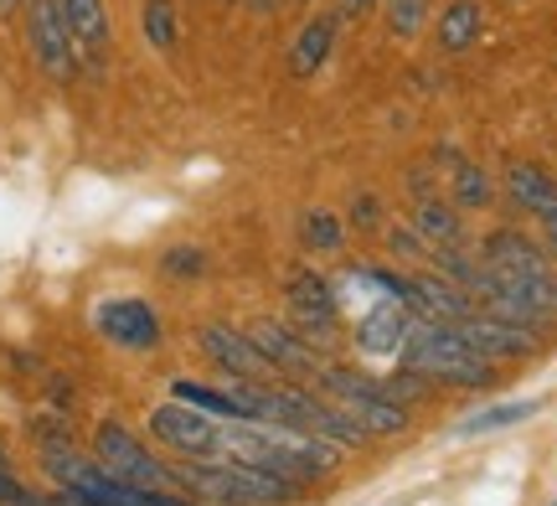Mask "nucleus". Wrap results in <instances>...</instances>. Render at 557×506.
<instances>
[{
  "mask_svg": "<svg viewBox=\"0 0 557 506\" xmlns=\"http://www.w3.org/2000/svg\"><path fill=\"white\" fill-rule=\"evenodd\" d=\"M176 481L186 496L207 506H289L299 502V481L243 460H181Z\"/></svg>",
  "mask_w": 557,
  "mask_h": 506,
  "instance_id": "1",
  "label": "nucleus"
},
{
  "mask_svg": "<svg viewBox=\"0 0 557 506\" xmlns=\"http://www.w3.org/2000/svg\"><path fill=\"white\" fill-rule=\"evenodd\" d=\"M398 357L408 372L429 378V383H449V387H491L496 383L491 357H480L449 321H413V336H408V346H403Z\"/></svg>",
  "mask_w": 557,
  "mask_h": 506,
  "instance_id": "2",
  "label": "nucleus"
},
{
  "mask_svg": "<svg viewBox=\"0 0 557 506\" xmlns=\"http://www.w3.org/2000/svg\"><path fill=\"white\" fill-rule=\"evenodd\" d=\"M310 387H320L325 398H336V404L361 424L367 440H372V434H403V429H408V408L393 404V398L382 393L377 378H357V372H346V367L325 362Z\"/></svg>",
  "mask_w": 557,
  "mask_h": 506,
  "instance_id": "3",
  "label": "nucleus"
},
{
  "mask_svg": "<svg viewBox=\"0 0 557 506\" xmlns=\"http://www.w3.org/2000/svg\"><path fill=\"white\" fill-rule=\"evenodd\" d=\"M94 455H99L120 481H129V486H139V491H181L176 466H165L156 449H145L135 434L124 424H114V419H103V424L94 429Z\"/></svg>",
  "mask_w": 557,
  "mask_h": 506,
  "instance_id": "4",
  "label": "nucleus"
},
{
  "mask_svg": "<svg viewBox=\"0 0 557 506\" xmlns=\"http://www.w3.org/2000/svg\"><path fill=\"white\" fill-rule=\"evenodd\" d=\"M150 440L181 460H222V419L181 404V398L150 408Z\"/></svg>",
  "mask_w": 557,
  "mask_h": 506,
  "instance_id": "5",
  "label": "nucleus"
},
{
  "mask_svg": "<svg viewBox=\"0 0 557 506\" xmlns=\"http://www.w3.org/2000/svg\"><path fill=\"white\" fill-rule=\"evenodd\" d=\"M26 47H32L37 67L52 83L78 78V47L67 37V21H62L58 0H26Z\"/></svg>",
  "mask_w": 557,
  "mask_h": 506,
  "instance_id": "6",
  "label": "nucleus"
},
{
  "mask_svg": "<svg viewBox=\"0 0 557 506\" xmlns=\"http://www.w3.org/2000/svg\"><path fill=\"white\" fill-rule=\"evenodd\" d=\"M465 336V342L475 346L480 357H491V362H511V357H537L542 342L532 325H517L506 321V316H496V310H485V305H475L470 316H459V321H449Z\"/></svg>",
  "mask_w": 557,
  "mask_h": 506,
  "instance_id": "7",
  "label": "nucleus"
},
{
  "mask_svg": "<svg viewBox=\"0 0 557 506\" xmlns=\"http://www.w3.org/2000/svg\"><path fill=\"white\" fill-rule=\"evenodd\" d=\"M248 336L259 346L263 357L274 362L278 378H289V383H315L325 357L315 351V342L299 331V325H284V321H253L248 325Z\"/></svg>",
  "mask_w": 557,
  "mask_h": 506,
  "instance_id": "8",
  "label": "nucleus"
},
{
  "mask_svg": "<svg viewBox=\"0 0 557 506\" xmlns=\"http://www.w3.org/2000/svg\"><path fill=\"white\" fill-rule=\"evenodd\" d=\"M201 351H207L212 367H222L233 383H269V378H278L274 362L253 346V336H248V331H233L227 321L201 325Z\"/></svg>",
  "mask_w": 557,
  "mask_h": 506,
  "instance_id": "9",
  "label": "nucleus"
},
{
  "mask_svg": "<svg viewBox=\"0 0 557 506\" xmlns=\"http://www.w3.org/2000/svg\"><path fill=\"white\" fill-rule=\"evenodd\" d=\"M62 21H67V37L78 47V67L99 73L109 62V47H114V21H109V5L103 0H58Z\"/></svg>",
  "mask_w": 557,
  "mask_h": 506,
  "instance_id": "10",
  "label": "nucleus"
},
{
  "mask_svg": "<svg viewBox=\"0 0 557 506\" xmlns=\"http://www.w3.org/2000/svg\"><path fill=\"white\" fill-rule=\"evenodd\" d=\"M94 325H99L103 342L129 346V351H150V346H160V336H165L156 305H145V300H103L99 310H94Z\"/></svg>",
  "mask_w": 557,
  "mask_h": 506,
  "instance_id": "11",
  "label": "nucleus"
},
{
  "mask_svg": "<svg viewBox=\"0 0 557 506\" xmlns=\"http://www.w3.org/2000/svg\"><path fill=\"white\" fill-rule=\"evenodd\" d=\"M413 310L403 300H377L367 316H361V325H357V346L367 351V357H398L403 346H408V336H413Z\"/></svg>",
  "mask_w": 557,
  "mask_h": 506,
  "instance_id": "12",
  "label": "nucleus"
},
{
  "mask_svg": "<svg viewBox=\"0 0 557 506\" xmlns=\"http://www.w3.org/2000/svg\"><path fill=\"white\" fill-rule=\"evenodd\" d=\"M289 316H295V325L315 342H331V325H336V284L320 280V274H295L289 280Z\"/></svg>",
  "mask_w": 557,
  "mask_h": 506,
  "instance_id": "13",
  "label": "nucleus"
},
{
  "mask_svg": "<svg viewBox=\"0 0 557 506\" xmlns=\"http://www.w3.org/2000/svg\"><path fill=\"white\" fill-rule=\"evenodd\" d=\"M480 263L485 269H500V274H547L553 269V254L542 244H532L517 227H496L485 244H480Z\"/></svg>",
  "mask_w": 557,
  "mask_h": 506,
  "instance_id": "14",
  "label": "nucleus"
},
{
  "mask_svg": "<svg viewBox=\"0 0 557 506\" xmlns=\"http://www.w3.org/2000/svg\"><path fill=\"white\" fill-rule=\"evenodd\" d=\"M506 202L532 212V218H553L557 212V176L537 161H511L506 165Z\"/></svg>",
  "mask_w": 557,
  "mask_h": 506,
  "instance_id": "15",
  "label": "nucleus"
},
{
  "mask_svg": "<svg viewBox=\"0 0 557 506\" xmlns=\"http://www.w3.org/2000/svg\"><path fill=\"white\" fill-rule=\"evenodd\" d=\"M413 227L429 248H465V223H459L455 202H438V197H418L413 202Z\"/></svg>",
  "mask_w": 557,
  "mask_h": 506,
  "instance_id": "16",
  "label": "nucleus"
},
{
  "mask_svg": "<svg viewBox=\"0 0 557 506\" xmlns=\"http://www.w3.org/2000/svg\"><path fill=\"white\" fill-rule=\"evenodd\" d=\"M480 26H485V11H480L475 0H449V5L438 11V47H444V52H470L480 37Z\"/></svg>",
  "mask_w": 557,
  "mask_h": 506,
  "instance_id": "17",
  "label": "nucleus"
},
{
  "mask_svg": "<svg viewBox=\"0 0 557 506\" xmlns=\"http://www.w3.org/2000/svg\"><path fill=\"white\" fill-rule=\"evenodd\" d=\"M331 41H336V21L331 16H315L305 32H299V41H295V52H289V73L295 78H310L320 62L331 58Z\"/></svg>",
  "mask_w": 557,
  "mask_h": 506,
  "instance_id": "18",
  "label": "nucleus"
},
{
  "mask_svg": "<svg viewBox=\"0 0 557 506\" xmlns=\"http://www.w3.org/2000/svg\"><path fill=\"white\" fill-rule=\"evenodd\" d=\"M171 398H181V404L201 408V414H212V419H243V404L233 398V387H212V383H191V378H176L171 383Z\"/></svg>",
  "mask_w": 557,
  "mask_h": 506,
  "instance_id": "19",
  "label": "nucleus"
},
{
  "mask_svg": "<svg viewBox=\"0 0 557 506\" xmlns=\"http://www.w3.org/2000/svg\"><path fill=\"white\" fill-rule=\"evenodd\" d=\"M537 398H511V404H496V408H480V414H470L465 424H459V434H496V429H511V424H527L532 414H537Z\"/></svg>",
  "mask_w": 557,
  "mask_h": 506,
  "instance_id": "20",
  "label": "nucleus"
},
{
  "mask_svg": "<svg viewBox=\"0 0 557 506\" xmlns=\"http://www.w3.org/2000/svg\"><path fill=\"white\" fill-rule=\"evenodd\" d=\"M139 26H145V41H150L156 52H171L181 37V21H176V5H171V0H145Z\"/></svg>",
  "mask_w": 557,
  "mask_h": 506,
  "instance_id": "21",
  "label": "nucleus"
},
{
  "mask_svg": "<svg viewBox=\"0 0 557 506\" xmlns=\"http://www.w3.org/2000/svg\"><path fill=\"white\" fill-rule=\"evenodd\" d=\"M491 197H496V192H491V176H485L475 161H455V192H449V202L475 212V207H491Z\"/></svg>",
  "mask_w": 557,
  "mask_h": 506,
  "instance_id": "22",
  "label": "nucleus"
},
{
  "mask_svg": "<svg viewBox=\"0 0 557 506\" xmlns=\"http://www.w3.org/2000/svg\"><path fill=\"white\" fill-rule=\"evenodd\" d=\"M299 238H305V248H320V254H341V248H346V233H341L336 212H325V207L305 212V223H299Z\"/></svg>",
  "mask_w": 557,
  "mask_h": 506,
  "instance_id": "23",
  "label": "nucleus"
},
{
  "mask_svg": "<svg viewBox=\"0 0 557 506\" xmlns=\"http://www.w3.org/2000/svg\"><path fill=\"white\" fill-rule=\"evenodd\" d=\"M387 21H393L398 37H418V26H423V0H393V5H387Z\"/></svg>",
  "mask_w": 557,
  "mask_h": 506,
  "instance_id": "24",
  "label": "nucleus"
},
{
  "mask_svg": "<svg viewBox=\"0 0 557 506\" xmlns=\"http://www.w3.org/2000/svg\"><path fill=\"white\" fill-rule=\"evenodd\" d=\"M351 223H357V227H372V223H377V202H372V197H361V202L351 207Z\"/></svg>",
  "mask_w": 557,
  "mask_h": 506,
  "instance_id": "25",
  "label": "nucleus"
},
{
  "mask_svg": "<svg viewBox=\"0 0 557 506\" xmlns=\"http://www.w3.org/2000/svg\"><path fill=\"white\" fill-rule=\"evenodd\" d=\"M542 238H547L542 248H547V254H557V212H553V218H542Z\"/></svg>",
  "mask_w": 557,
  "mask_h": 506,
  "instance_id": "26",
  "label": "nucleus"
},
{
  "mask_svg": "<svg viewBox=\"0 0 557 506\" xmlns=\"http://www.w3.org/2000/svg\"><path fill=\"white\" fill-rule=\"evenodd\" d=\"M165 263H171V269H197V254H171V259H165Z\"/></svg>",
  "mask_w": 557,
  "mask_h": 506,
  "instance_id": "27",
  "label": "nucleus"
},
{
  "mask_svg": "<svg viewBox=\"0 0 557 506\" xmlns=\"http://www.w3.org/2000/svg\"><path fill=\"white\" fill-rule=\"evenodd\" d=\"M341 5H346V11H367L372 0H341Z\"/></svg>",
  "mask_w": 557,
  "mask_h": 506,
  "instance_id": "28",
  "label": "nucleus"
},
{
  "mask_svg": "<svg viewBox=\"0 0 557 506\" xmlns=\"http://www.w3.org/2000/svg\"><path fill=\"white\" fill-rule=\"evenodd\" d=\"M0 470H11V455H5V445H0Z\"/></svg>",
  "mask_w": 557,
  "mask_h": 506,
  "instance_id": "29",
  "label": "nucleus"
},
{
  "mask_svg": "<svg viewBox=\"0 0 557 506\" xmlns=\"http://www.w3.org/2000/svg\"><path fill=\"white\" fill-rule=\"evenodd\" d=\"M0 5H5V0H0Z\"/></svg>",
  "mask_w": 557,
  "mask_h": 506,
  "instance_id": "30",
  "label": "nucleus"
}]
</instances>
